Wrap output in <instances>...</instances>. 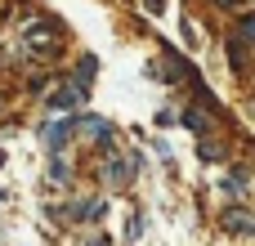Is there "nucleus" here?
<instances>
[{
  "mask_svg": "<svg viewBox=\"0 0 255 246\" xmlns=\"http://www.w3.org/2000/svg\"><path fill=\"white\" fill-rule=\"evenodd\" d=\"M22 45H27L31 54H54V49H58V27H54V22H31V27L22 31Z\"/></svg>",
  "mask_w": 255,
  "mask_h": 246,
  "instance_id": "obj_1",
  "label": "nucleus"
},
{
  "mask_svg": "<svg viewBox=\"0 0 255 246\" xmlns=\"http://www.w3.org/2000/svg\"><path fill=\"white\" fill-rule=\"evenodd\" d=\"M81 103H85V90H81V85H63L58 94H49V108H54V112H72V108H81Z\"/></svg>",
  "mask_w": 255,
  "mask_h": 246,
  "instance_id": "obj_2",
  "label": "nucleus"
},
{
  "mask_svg": "<svg viewBox=\"0 0 255 246\" xmlns=\"http://www.w3.org/2000/svg\"><path fill=\"white\" fill-rule=\"evenodd\" d=\"M103 179H108V188H126V184L134 179V166H130V161H117V157H112V161L103 166Z\"/></svg>",
  "mask_w": 255,
  "mask_h": 246,
  "instance_id": "obj_3",
  "label": "nucleus"
},
{
  "mask_svg": "<svg viewBox=\"0 0 255 246\" xmlns=\"http://www.w3.org/2000/svg\"><path fill=\"white\" fill-rule=\"evenodd\" d=\"M72 130H76V121H58V125L49 130V139H45V143H49V152H54V157H58V152L67 148V139H72Z\"/></svg>",
  "mask_w": 255,
  "mask_h": 246,
  "instance_id": "obj_4",
  "label": "nucleus"
},
{
  "mask_svg": "<svg viewBox=\"0 0 255 246\" xmlns=\"http://www.w3.org/2000/svg\"><path fill=\"white\" fill-rule=\"evenodd\" d=\"M72 215H76V220H99V215H103V202H76Z\"/></svg>",
  "mask_w": 255,
  "mask_h": 246,
  "instance_id": "obj_5",
  "label": "nucleus"
},
{
  "mask_svg": "<svg viewBox=\"0 0 255 246\" xmlns=\"http://www.w3.org/2000/svg\"><path fill=\"white\" fill-rule=\"evenodd\" d=\"M184 125H188V130H197V134H202V130H211L206 112H197V108H193V112H184Z\"/></svg>",
  "mask_w": 255,
  "mask_h": 246,
  "instance_id": "obj_6",
  "label": "nucleus"
},
{
  "mask_svg": "<svg viewBox=\"0 0 255 246\" xmlns=\"http://www.w3.org/2000/svg\"><path fill=\"white\" fill-rule=\"evenodd\" d=\"M238 40H242V45H255V13H247V18H242V31H238Z\"/></svg>",
  "mask_w": 255,
  "mask_h": 246,
  "instance_id": "obj_7",
  "label": "nucleus"
},
{
  "mask_svg": "<svg viewBox=\"0 0 255 246\" xmlns=\"http://www.w3.org/2000/svg\"><path fill=\"white\" fill-rule=\"evenodd\" d=\"M229 58H233V67H247V45L242 40H229Z\"/></svg>",
  "mask_w": 255,
  "mask_h": 246,
  "instance_id": "obj_8",
  "label": "nucleus"
},
{
  "mask_svg": "<svg viewBox=\"0 0 255 246\" xmlns=\"http://www.w3.org/2000/svg\"><path fill=\"white\" fill-rule=\"evenodd\" d=\"M49 179H58V184H67V166H63V157H54V166H49Z\"/></svg>",
  "mask_w": 255,
  "mask_h": 246,
  "instance_id": "obj_9",
  "label": "nucleus"
},
{
  "mask_svg": "<svg viewBox=\"0 0 255 246\" xmlns=\"http://www.w3.org/2000/svg\"><path fill=\"white\" fill-rule=\"evenodd\" d=\"M224 188H229V193H242V188H247V179H242V170H233V179H224Z\"/></svg>",
  "mask_w": 255,
  "mask_h": 246,
  "instance_id": "obj_10",
  "label": "nucleus"
},
{
  "mask_svg": "<svg viewBox=\"0 0 255 246\" xmlns=\"http://www.w3.org/2000/svg\"><path fill=\"white\" fill-rule=\"evenodd\" d=\"M143 4H148V13H161L166 9V0H143Z\"/></svg>",
  "mask_w": 255,
  "mask_h": 246,
  "instance_id": "obj_11",
  "label": "nucleus"
}]
</instances>
